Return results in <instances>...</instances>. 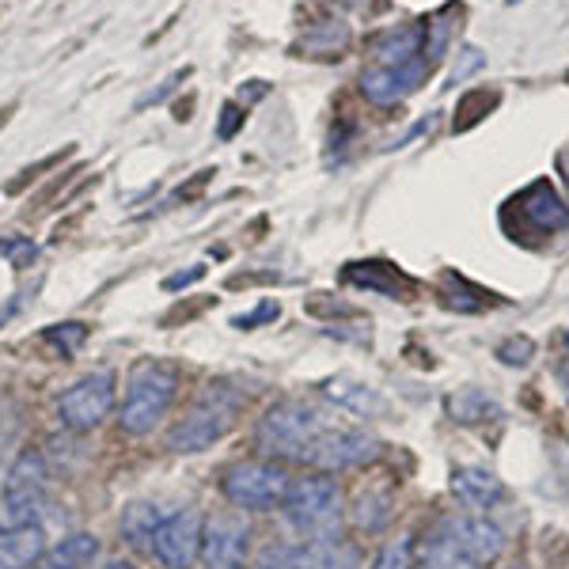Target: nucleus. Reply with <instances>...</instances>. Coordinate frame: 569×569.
I'll return each instance as SVG.
<instances>
[{"mask_svg": "<svg viewBox=\"0 0 569 569\" xmlns=\"http://www.w3.org/2000/svg\"><path fill=\"white\" fill-rule=\"evenodd\" d=\"M429 69H433V61L429 58H418V61H410V66H395V69L372 66V69L361 72V91H365V99L376 107H395L426 84Z\"/></svg>", "mask_w": 569, "mask_h": 569, "instance_id": "13", "label": "nucleus"}, {"mask_svg": "<svg viewBox=\"0 0 569 569\" xmlns=\"http://www.w3.org/2000/svg\"><path fill=\"white\" fill-rule=\"evenodd\" d=\"M281 509L300 536L327 539V536H335L338 517H342V490H338V482L327 479V475H305V479L289 482V493H284Z\"/></svg>", "mask_w": 569, "mask_h": 569, "instance_id": "5", "label": "nucleus"}, {"mask_svg": "<svg viewBox=\"0 0 569 569\" xmlns=\"http://www.w3.org/2000/svg\"><path fill=\"white\" fill-rule=\"evenodd\" d=\"M558 163H562V171H566V182H569V149L558 156Z\"/></svg>", "mask_w": 569, "mask_h": 569, "instance_id": "33", "label": "nucleus"}, {"mask_svg": "<svg viewBox=\"0 0 569 569\" xmlns=\"http://www.w3.org/2000/svg\"><path fill=\"white\" fill-rule=\"evenodd\" d=\"M562 338H566V346H569V330H566V335H562Z\"/></svg>", "mask_w": 569, "mask_h": 569, "instance_id": "35", "label": "nucleus"}, {"mask_svg": "<svg viewBox=\"0 0 569 569\" xmlns=\"http://www.w3.org/2000/svg\"><path fill=\"white\" fill-rule=\"evenodd\" d=\"M251 555V528L236 512H220L206 520L201 531V558L209 569H243Z\"/></svg>", "mask_w": 569, "mask_h": 569, "instance_id": "11", "label": "nucleus"}, {"mask_svg": "<svg viewBox=\"0 0 569 569\" xmlns=\"http://www.w3.org/2000/svg\"><path fill=\"white\" fill-rule=\"evenodd\" d=\"M448 415L460 426H482V421L501 418V402L482 388H460L456 395H448Z\"/></svg>", "mask_w": 569, "mask_h": 569, "instance_id": "19", "label": "nucleus"}, {"mask_svg": "<svg viewBox=\"0 0 569 569\" xmlns=\"http://www.w3.org/2000/svg\"><path fill=\"white\" fill-rule=\"evenodd\" d=\"M240 126H243V110L236 107V103H224V110H220V130L217 133L228 141V137H236V130H240Z\"/></svg>", "mask_w": 569, "mask_h": 569, "instance_id": "29", "label": "nucleus"}, {"mask_svg": "<svg viewBox=\"0 0 569 569\" xmlns=\"http://www.w3.org/2000/svg\"><path fill=\"white\" fill-rule=\"evenodd\" d=\"M509 209H517V220L528 228L531 236H555L569 228V206L558 198V190L547 179H536L531 187L520 190L509 201Z\"/></svg>", "mask_w": 569, "mask_h": 569, "instance_id": "12", "label": "nucleus"}, {"mask_svg": "<svg viewBox=\"0 0 569 569\" xmlns=\"http://www.w3.org/2000/svg\"><path fill=\"white\" fill-rule=\"evenodd\" d=\"M330 421L319 415L316 407H305V402H273L270 410L259 418V429H254V445L266 460H278V463H305L311 445L327 433Z\"/></svg>", "mask_w": 569, "mask_h": 569, "instance_id": "2", "label": "nucleus"}, {"mask_svg": "<svg viewBox=\"0 0 569 569\" xmlns=\"http://www.w3.org/2000/svg\"><path fill=\"white\" fill-rule=\"evenodd\" d=\"M289 569H361V555L346 539H308L305 547L289 550Z\"/></svg>", "mask_w": 569, "mask_h": 569, "instance_id": "14", "label": "nucleus"}, {"mask_svg": "<svg viewBox=\"0 0 569 569\" xmlns=\"http://www.w3.org/2000/svg\"><path fill=\"white\" fill-rule=\"evenodd\" d=\"M46 555V536L39 525L0 531V569H31Z\"/></svg>", "mask_w": 569, "mask_h": 569, "instance_id": "16", "label": "nucleus"}, {"mask_svg": "<svg viewBox=\"0 0 569 569\" xmlns=\"http://www.w3.org/2000/svg\"><path fill=\"white\" fill-rule=\"evenodd\" d=\"M319 42H323V50H327V53H330V50H342V46H346V27H342V23H338V27H323V31L311 34V39H308L305 46H308V50H319Z\"/></svg>", "mask_w": 569, "mask_h": 569, "instance_id": "26", "label": "nucleus"}, {"mask_svg": "<svg viewBox=\"0 0 569 569\" xmlns=\"http://www.w3.org/2000/svg\"><path fill=\"white\" fill-rule=\"evenodd\" d=\"M114 407V372H91L58 399V418L72 433H91Z\"/></svg>", "mask_w": 569, "mask_h": 569, "instance_id": "8", "label": "nucleus"}, {"mask_svg": "<svg viewBox=\"0 0 569 569\" xmlns=\"http://www.w3.org/2000/svg\"><path fill=\"white\" fill-rule=\"evenodd\" d=\"M31 569H61V566H58V562H50V558H46V555H42V558H39V562H34Z\"/></svg>", "mask_w": 569, "mask_h": 569, "instance_id": "31", "label": "nucleus"}, {"mask_svg": "<svg viewBox=\"0 0 569 569\" xmlns=\"http://www.w3.org/2000/svg\"><path fill=\"white\" fill-rule=\"evenodd\" d=\"M452 493L471 509H490L505 501V482L486 467H456L452 471Z\"/></svg>", "mask_w": 569, "mask_h": 569, "instance_id": "15", "label": "nucleus"}, {"mask_svg": "<svg viewBox=\"0 0 569 569\" xmlns=\"http://www.w3.org/2000/svg\"><path fill=\"white\" fill-rule=\"evenodd\" d=\"M251 569H289V550L284 547H266L259 558H254Z\"/></svg>", "mask_w": 569, "mask_h": 569, "instance_id": "28", "label": "nucleus"}, {"mask_svg": "<svg viewBox=\"0 0 569 569\" xmlns=\"http://www.w3.org/2000/svg\"><path fill=\"white\" fill-rule=\"evenodd\" d=\"M289 471L278 460H243L232 463L220 479V490L224 498L236 505V509H254V512H270L278 509L289 493Z\"/></svg>", "mask_w": 569, "mask_h": 569, "instance_id": "6", "label": "nucleus"}, {"mask_svg": "<svg viewBox=\"0 0 569 569\" xmlns=\"http://www.w3.org/2000/svg\"><path fill=\"white\" fill-rule=\"evenodd\" d=\"M163 525V512L156 501H130L122 509V520H118V528H122V539L130 543L133 550H152V536L156 528Z\"/></svg>", "mask_w": 569, "mask_h": 569, "instance_id": "18", "label": "nucleus"}, {"mask_svg": "<svg viewBox=\"0 0 569 569\" xmlns=\"http://www.w3.org/2000/svg\"><path fill=\"white\" fill-rule=\"evenodd\" d=\"M103 569H133V566H130V562H122V558H110V562H107Z\"/></svg>", "mask_w": 569, "mask_h": 569, "instance_id": "32", "label": "nucleus"}, {"mask_svg": "<svg viewBox=\"0 0 569 569\" xmlns=\"http://www.w3.org/2000/svg\"><path fill=\"white\" fill-rule=\"evenodd\" d=\"M380 456V440L365 429H346V426H327V433L311 445L308 460L319 471H346V467L372 463Z\"/></svg>", "mask_w": 569, "mask_h": 569, "instance_id": "9", "label": "nucleus"}, {"mask_svg": "<svg viewBox=\"0 0 569 569\" xmlns=\"http://www.w3.org/2000/svg\"><path fill=\"white\" fill-rule=\"evenodd\" d=\"M12 311H16V300H12V305H8V308H0V323H4V319L12 316Z\"/></svg>", "mask_w": 569, "mask_h": 569, "instance_id": "34", "label": "nucleus"}, {"mask_svg": "<svg viewBox=\"0 0 569 569\" xmlns=\"http://www.w3.org/2000/svg\"><path fill=\"white\" fill-rule=\"evenodd\" d=\"M42 338H46L50 346H58L61 353H77L80 346L88 342V327H84V323H58V327L46 330Z\"/></svg>", "mask_w": 569, "mask_h": 569, "instance_id": "23", "label": "nucleus"}, {"mask_svg": "<svg viewBox=\"0 0 569 569\" xmlns=\"http://www.w3.org/2000/svg\"><path fill=\"white\" fill-rule=\"evenodd\" d=\"M410 555H415V543L410 539H395V543L380 550L372 569H410Z\"/></svg>", "mask_w": 569, "mask_h": 569, "instance_id": "24", "label": "nucleus"}, {"mask_svg": "<svg viewBox=\"0 0 569 569\" xmlns=\"http://www.w3.org/2000/svg\"><path fill=\"white\" fill-rule=\"evenodd\" d=\"M531 353H536V346H531L528 338H512V342H505L498 350V357L505 365H528Z\"/></svg>", "mask_w": 569, "mask_h": 569, "instance_id": "25", "label": "nucleus"}, {"mask_svg": "<svg viewBox=\"0 0 569 569\" xmlns=\"http://www.w3.org/2000/svg\"><path fill=\"white\" fill-rule=\"evenodd\" d=\"M201 531L206 520L194 509H179L171 517H163V525L152 536V555L160 558L168 569H194L201 558Z\"/></svg>", "mask_w": 569, "mask_h": 569, "instance_id": "10", "label": "nucleus"}, {"mask_svg": "<svg viewBox=\"0 0 569 569\" xmlns=\"http://www.w3.org/2000/svg\"><path fill=\"white\" fill-rule=\"evenodd\" d=\"M323 391L338 402V407L353 410V415H361V418H380L383 410H388V402H383L369 383L353 380V376H335V380H327Z\"/></svg>", "mask_w": 569, "mask_h": 569, "instance_id": "17", "label": "nucleus"}, {"mask_svg": "<svg viewBox=\"0 0 569 569\" xmlns=\"http://www.w3.org/2000/svg\"><path fill=\"white\" fill-rule=\"evenodd\" d=\"M201 273H206V266H194V270H187V273H171V278L163 281V289H187V284H194Z\"/></svg>", "mask_w": 569, "mask_h": 569, "instance_id": "30", "label": "nucleus"}, {"mask_svg": "<svg viewBox=\"0 0 569 569\" xmlns=\"http://www.w3.org/2000/svg\"><path fill=\"white\" fill-rule=\"evenodd\" d=\"M346 281L361 284V289L388 292V297H407V292L415 289V281L402 278V273L388 262H353L350 270H346Z\"/></svg>", "mask_w": 569, "mask_h": 569, "instance_id": "20", "label": "nucleus"}, {"mask_svg": "<svg viewBox=\"0 0 569 569\" xmlns=\"http://www.w3.org/2000/svg\"><path fill=\"white\" fill-rule=\"evenodd\" d=\"M240 391L224 388V383H209L206 391L198 395L194 407L182 415L168 433V452L176 456H194L213 448L220 437L232 429L236 410H240Z\"/></svg>", "mask_w": 569, "mask_h": 569, "instance_id": "4", "label": "nucleus"}, {"mask_svg": "<svg viewBox=\"0 0 569 569\" xmlns=\"http://www.w3.org/2000/svg\"><path fill=\"white\" fill-rule=\"evenodd\" d=\"M505 555V536L498 525L475 512L445 517L426 531L418 547L421 569H486Z\"/></svg>", "mask_w": 569, "mask_h": 569, "instance_id": "1", "label": "nucleus"}, {"mask_svg": "<svg viewBox=\"0 0 569 569\" xmlns=\"http://www.w3.org/2000/svg\"><path fill=\"white\" fill-rule=\"evenodd\" d=\"M179 395V372L163 361H137L130 380H126V399L118 410V426L130 437L152 433L171 410Z\"/></svg>", "mask_w": 569, "mask_h": 569, "instance_id": "3", "label": "nucleus"}, {"mask_svg": "<svg viewBox=\"0 0 569 569\" xmlns=\"http://www.w3.org/2000/svg\"><path fill=\"white\" fill-rule=\"evenodd\" d=\"M278 305H273V300H266V305H259L254 311H247V316H236L232 323L240 327V330H251V327H259V323H266V319H278Z\"/></svg>", "mask_w": 569, "mask_h": 569, "instance_id": "27", "label": "nucleus"}, {"mask_svg": "<svg viewBox=\"0 0 569 569\" xmlns=\"http://www.w3.org/2000/svg\"><path fill=\"white\" fill-rule=\"evenodd\" d=\"M391 512H395V501H391L388 486H372V490H361L353 498V525L361 528V531L388 528Z\"/></svg>", "mask_w": 569, "mask_h": 569, "instance_id": "21", "label": "nucleus"}, {"mask_svg": "<svg viewBox=\"0 0 569 569\" xmlns=\"http://www.w3.org/2000/svg\"><path fill=\"white\" fill-rule=\"evenodd\" d=\"M50 562H58L61 569H88L99 558V539L88 536V531H77V536L61 539L53 550H46Z\"/></svg>", "mask_w": 569, "mask_h": 569, "instance_id": "22", "label": "nucleus"}, {"mask_svg": "<svg viewBox=\"0 0 569 569\" xmlns=\"http://www.w3.org/2000/svg\"><path fill=\"white\" fill-rule=\"evenodd\" d=\"M46 486H50L46 460L39 452H23L20 460L12 463L8 479H4V498H0V517H4V528H23V525H34V520L42 517Z\"/></svg>", "mask_w": 569, "mask_h": 569, "instance_id": "7", "label": "nucleus"}]
</instances>
